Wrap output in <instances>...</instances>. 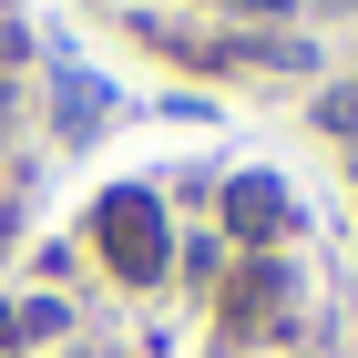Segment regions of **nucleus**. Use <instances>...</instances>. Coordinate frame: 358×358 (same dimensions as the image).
I'll list each match as a JSON object with an SVG mask.
<instances>
[{"label":"nucleus","instance_id":"obj_2","mask_svg":"<svg viewBox=\"0 0 358 358\" xmlns=\"http://www.w3.org/2000/svg\"><path fill=\"white\" fill-rule=\"evenodd\" d=\"M225 225H236L246 246L287 236V185H276V174H236V185H225Z\"/></svg>","mask_w":358,"mask_h":358},{"label":"nucleus","instance_id":"obj_3","mask_svg":"<svg viewBox=\"0 0 358 358\" xmlns=\"http://www.w3.org/2000/svg\"><path fill=\"white\" fill-rule=\"evenodd\" d=\"M317 134H358V83H328V92H317Z\"/></svg>","mask_w":358,"mask_h":358},{"label":"nucleus","instance_id":"obj_1","mask_svg":"<svg viewBox=\"0 0 358 358\" xmlns=\"http://www.w3.org/2000/svg\"><path fill=\"white\" fill-rule=\"evenodd\" d=\"M103 256L134 276V287H143V276H164V256H174V246H164V205H154L143 185L103 194Z\"/></svg>","mask_w":358,"mask_h":358},{"label":"nucleus","instance_id":"obj_4","mask_svg":"<svg viewBox=\"0 0 358 358\" xmlns=\"http://www.w3.org/2000/svg\"><path fill=\"white\" fill-rule=\"evenodd\" d=\"M225 10H236V21H287L297 0H225Z\"/></svg>","mask_w":358,"mask_h":358}]
</instances>
